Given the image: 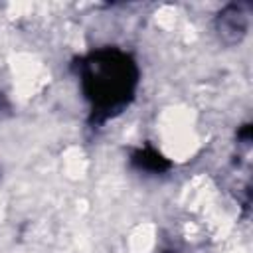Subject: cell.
<instances>
[{"instance_id":"6da1fadb","label":"cell","mask_w":253,"mask_h":253,"mask_svg":"<svg viewBox=\"0 0 253 253\" xmlns=\"http://www.w3.org/2000/svg\"><path fill=\"white\" fill-rule=\"evenodd\" d=\"M138 71L134 61L113 47L91 53L81 63V87L93 105V113L111 117L132 97Z\"/></svg>"},{"instance_id":"7a4b0ae2","label":"cell","mask_w":253,"mask_h":253,"mask_svg":"<svg viewBox=\"0 0 253 253\" xmlns=\"http://www.w3.org/2000/svg\"><path fill=\"white\" fill-rule=\"evenodd\" d=\"M247 26H249V18H247V12L241 4L225 6L217 14V20H215L217 36L227 45L239 43L247 34Z\"/></svg>"},{"instance_id":"3957f363","label":"cell","mask_w":253,"mask_h":253,"mask_svg":"<svg viewBox=\"0 0 253 253\" xmlns=\"http://www.w3.org/2000/svg\"><path fill=\"white\" fill-rule=\"evenodd\" d=\"M132 162H134L138 168H142V170H150V172H160V170L168 168V162H166L158 152H154V150H150V148L134 152Z\"/></svg>"},{"instance_id":"277c9868","label":"cell","mask_w":253,"mask_h":253,"mask_svg":"<svg viewBox=\"0 0 253 253\" xmlns=\"http://www.w3.org/2000/svg\"><path fill=\"white\" fill-rule=\"evenodd\" d=\"M164 253H172V251H164Z\"/></svg>"}]
</instances>
